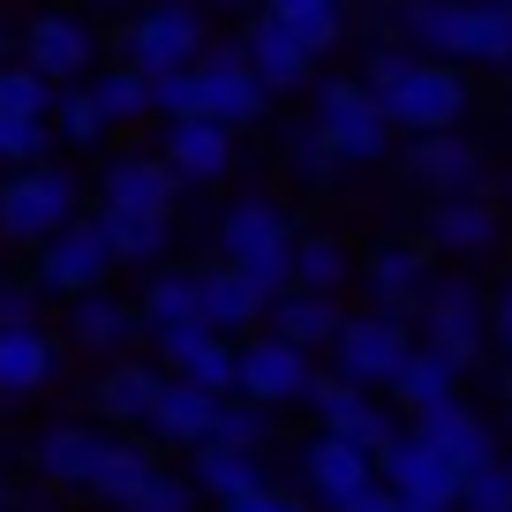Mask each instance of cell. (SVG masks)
<instances>
[{
	"mask_svg": "<svg viewBox=\"0 0 512 512\" xmlns=\"http://www.w3.org/2000/svg\"><path fill=\"white\" fill-rule=\"evenodd\" d=\"M362 83L384 98L392 128H407V136H422V128H460L467 98H475V83L460 76V61H445V53H415V46L369 53Z\"/></svg>",
	"mask_w": 512,
	"mask_h": 512,
	"instance_id": "obj_1",
	"label": "cell"
},
{
	"mask_svg": "<svg viewBox=\"0 0 512 512\" xmlns=\"http://www.w3.org/2000/svg\"><path fill=\"white\" fill-rule=\"evenodd\" d=\"M219 256H234L264 294H287L294 287V226H287V211H279L272 196H241V204H226Z\"/></svg>",
	"mask_w": 512,
	"mask_h": 512,
	"instance_id": "obj_2",
	"label": "cell"
},
{
	"mask_svg": "<svg viewBox=\"0 0 512 512\" xmlns=\"http://www.w3.org/2000/svg\"><path fill=\"white\" fill-rule=\"evenodd\" d=\"M76 219V174L68 166H16L0 181V234L8 241H53Z\"/></svg>",
	"mask_w": 512,
	"mask_h": 512,
	"instance_id": "obj_3",
	"label": "cell"
},
{
	"mask_svg": "<svg viewBox=\"0 0 512 512\" xmlns=\"http://www.w3.org/2000/svg\"><path fill=\"white\" fill-rule=\"evenodd\" d=\"M317 128H324V144L339 151V166H369L392 151V113H384V98L369 83H324Z\"/></svg>",
	"mask_w": 512,
	"mask_h": 512,
	"instance_id": "obj_4",
	"label": "cell"
},
{
	"mask_svg": "<svg viewBox=\"0 0 512 512\" xmlns=\"http://www.w3.org/2000/svg\"><path fill=\"white\" fill-rule=\"evenodd\" d=\"M121 61L151 68V76L204 61V16H196L189 0H144V8H136V23L121 31Z\"/></svg>",
	"mask_w": 512,
	"mask_h": 512,
	"instance_id": "obj_5",
	"label": "cell"
},
{
	"mask_svg": "<svg viewBox=\"0 0 512 512\" xmlns=\"http://www.w3.org/2000/svg\"><path fill=\"white\" fill-rule=\"evenodd\" d=\"M113 264H121V256H113L98 211H91V219H68L53 241H38V287H46V294H68V302H76V294H91V287H106Z\"/></svg>",
	"mask_w": 512,
	"mask_h": 512,
	"instance_id": "obj_6",
	"label": "cell"
},
{
	"mask_svg": "<svg viewBox=\"0 0 512 512\" xmlns=\"http://www.w3.org/2000/svg\"><path fill=\"white\" fill-rule=\"evenodd\" d=\"M407 317L400 309H369V317H347L339 324V339H332V369L339 377H354V384H392V369L407 362Z\"/></svg>",
	"mask_w": 512,
	"mask_h": 512,
	"instance_id": "obj_7",
	"label": "cell"
},
{
	"mask_svg": "<svg viewBox=\"0 0 512 512\" xmlns=\"http://www.w3.org/2000/svg\"><path fill=\"white\" fill-rule=\"evenodd\" d=\"M196 83H204V113H211V121H226V128H249L256 113L272 106V83L256 76L249 46H204Z\"/></svg>",
	"mask_w": 512,
	"mask_h": 512,
	"instance_id": "obj_8",
	"label": "cell"
},
{
	"mask_svg": "<svg viewBox=\"0 0 512 512\" xmlns=\"http://www.w3.org/2000/svg\"><path fill=\"white\" fill-rule=\"evenodd\" d=\"M422 339L445 347L452 362H475L482 339H490V302L475 294V279H430V294H422Z\"/></svg>",
	"mask_w": 512,
	"mask_h": 512,
	"instance_id": "obj_9",
	"label": "cell"
},
{
	"mask_svg": "<svg viewBox=\"0 0 512 512\" xmlns=\"http://www.w3.org/2000/svg\"><path fill=\"white\" fill-rule=\"evenodd\" d=\"M309 384H317V362L309 347H294L287 332H264V339H241V384L249 400L264 407H287V400H309Z\"/></svg>",
	"mask_w": 512,
	"mask_h": 512,
	"instance_id": "obj_10",
	"label": "cell"
},
{
	"mask_svg": "<svg viewBox=\"0 0 512 512\" xmlns=\"http://www.w3.org/2000/svg\"><path fill=\"white\" fill-rule=\"evenodd\" d=\"M302 482H309V497H317L324 512H347L354 497H362L369 482H384V475H377V452H369V445H354V437L324 430L317 445L302 452Z\"/></svg>",
	"mask_w": 512,
	"mask_h": 512,
	"instance_id": "obj_11",
	"label": "cell"
},
{
	"mask_svg": "<svg viewBox=\"0 0 512 512\" xmlns=\"http://www.w3.org/2000/svg\"><path fill=\"white\" fill-rule=\"evenodd\" d=\"M377 475L392 482L400 497H422V505H460V467H452L445 452L415 430V422H407V430L377 452Z\"/></svg>",
	"mask_w": 512,
	"mask_h": 512,
	"instance_id": "obj_12",
	"label": "cell"
},
{
	"mask_svg": "<svg viewBox=\"0 0 512 512\" xmlns=\"http://www.w3.org/2000/svg\"><path fill=\"white\" fill-rule=\"evenodd\" d=\"M166 166H174L189 189H211V181L234 174V128L211 121V113H181V121H166Z\"/></svg>",
	"mask_w": 512,
	"mask_h": 512,
	"instance_id": "obj_13",
	"label": "cell"
},
{
	"mask_svg": "<svg viewBox=\"0 0 512 512\" xmlns=\"http://www.w3.org/2000/svg\"><path fill=\"white\" fill-rule=\"evenodd\" d=\"M309 407H317V422L324 430H339V437H354V445H369V452H384L392 437H400V422L384 415L377 400H369V384H354V377H317L309 384Z\"/></svg>",
	"mask_w": 512,
	"mask_h": 512,
	"instance_id": "obj_14",
	"label": "cell"
},
{
	"mask_svg": "<svg viewBox=\"0 0 512 512\" xmlns=\"http://www.w3.org/2000/svg\"><path fill=\"white\" fill-rule=\"evenodd\" d=\"M159 362L174 369V377L204 384V392H234L241 384V347H234V332H219V324H189V332L159 339Z\"/></svg>",
	"mask_w": 512,
	"mask_h": 512,
	"instance_id": "obj_15",
	"label": "cell"
},
{
	"mask_svg": "<svg viewBox=\"0 0 512 512\" xmlns=\"http://www.w3.org/2000/svg\"><path fill=\"white\" fill-rule=\"evenodd\" d=\"M407 174L430 196H460V189H482V151L467 144L460 128H422L407 144Z\"/></svg>",
	"mask_w": 512,
	"mask_h": 512,
	"instance_id": "obj_16",
	"label": "cell"
},
{
	"mask_svg": "<svg viewBox=\"0 0 512 512\" xmlns=\"http://www.w3.org/2000/svg\"><path fill=\"white\" fill-rule=\"evenodd\" d=\"M136 317H144V339L159 347V339L189 332V324H204V272H166V264H151L144 279V302H136Z\"/></svg>",
	"mask_w": 512,
	"mask_h": 512,
	"instance_id": "obj_17",
	"label": "cell"
},
{
	"mask_svg": "<svg viewBox=\"0 0 512 512\" xmlns=\"http://www.w3.org/2000/svg\"><path fill=\"white\" fill-rule=\"evenodd\" d=\"M430 241H437V249H452V256H490L497 241H505V211H497L482 189L437 196V211H430Z\"/></svg>",
	"mask_w": 512,
	"mask_h": 512,
	"instance_id": "obj_18",
	"label": "cell"
},
{
	"mask_svg": "<svg viewBox=\"0 0 512 512\" xmlns=\"http://www.w3.org/2000/svg\"><path fill=\"white\" fill-rule=\"evenodd\" d=\"M98 189H106V204H121V211H174V196L189 189V181L166 166V151H121Z\"/></svg>",
	"mask_w": 512,
	"mask_h": 512,
	"instance_id": "obj_19",
	"label": "cell"
},
{
	"mask_svg": "<svg viewBox=\"0 0 512 512\" xmlns=\"http://www.w3.org/2000/svg\"><path fill=\"white\" fill-rule=\"evenodd\" d=\"M106 445H113V430L53 422V430L31 445V460H38V475H46V482H61V490H91V475H98V460H106Z\"/></svg>",
	"mask_w": 512,
	"mask_h": 512,
	"instance_id": "obj_20",
	"label": "cell"
},
{
	"mask_svg": "<svg viewBox=\"0 0 512 512\" xmlns=\"http://www.w3.org/2000/svg\"><path fill=\"white\" fill-rule=\"evenodd\" d=\"M23 61H31V68H46L53 83H76V76H91L98 46H91V31H83L76 16L46 8V16H38L31 31H23Z\"/></svg>",
	"mask_w": 512,
	"mask_h": 512,
	"instance_id": "obj_21",
	"label": "cell"
},
{
	"mask_svg": "<svg viewBox=\"0 0 512 512\" xmlns=\"http://www.w3.org/2000/svg\"><path fill=\"white\" fill-rule=\"evenodd\" d=\"M407 422H415V430L430 437V445L445 452L460 475H467V467H482V460H497V452H490V422H482L460 392H452V400H437V407H422V415H407Z\"/></svg>",
	"mask_w": 512,
	"mask_h": 512,
	"instance_id": "obj_22",
	"label": "cell"
},
{
	"mask_svg": "<svg viewBox=\"0 0 512 512\" xmlns=\"http://www.w3.org/2000/svg\"><path fill=\"white\" fill-rule=\"evenodd\" d=\"M362 279H369V294H377V309H422V294H430V249H415V241H377Z\"/></svg>",
	"mask_w": 512,
	"mask_h": 512,
	"instance_id": "obj_23",
	"label": "cell"
},
{
	"mask_svg": "<svg viewBox=\"0 0 512 512\" xmlns=\"http://www.w3.org/2000/svg\"><path fill=\"white\" fill-rule=\"evenodd\" d=\"M53 377H61V347L38 324H8L0 332V400H31Z\"/></svg>",
	"mask_w": 512,
	"mask_h": 512,
	"instance_id": "obj_24",
	"label": "cell"
},
{
	"mask_svg": "<svg viewBox=\"0 0 512 512\" xmlns=\"http://www.w3.org/2000/svg\"><path fill=\"white\" fill-rule=\"evenodd\" d=\"M241 46H249L256 76L272 83V91H294V83H309V68H317V46H309L294 23H279V16H256Z\"/></svg>",
	"mask_w": 512,
	"mask_h": 512,
	"instance_id": "obj_25",
	"label": "cell"
},
{
	"mask_svg": "<svg viewBox=\"0 0 512 512\" xmlns=\"http://www.w3.org/2000/svg\"><path fill=\"white\" fill-rule=\"evenodd\" d=\"M166 377H174V369H151V362H113L106 377H98V415H106L113 430H151V407H159Z\"/></svg>",
	"mask_w": 512,
	"mask_h": 512,
	"instance_id": "obj_26",
	"label": "cell"
},
{
	"mask_svg": "<svg viewBox=\"0 0 512 512\" xmlns=\"http://www.w3.org/2000/svg\"><path fill=\"white\" fill-rule=\"evenodd\" d=\"M256 317H272V294L256 287L249 272H241L234 256H219V264H211L204 272V324H219V332H249Z\"/></svg>",
	"mask_w": 512,
	"mask_h": 512,
	"instance_id": "obj_27",
	"label": "cell"
},
{
	"mask_svg": "<svg viewBox=\"0 0 512 512\" xmlns=\"http://www.w3.org/2000/svg\"><path fill=\"white\" fill-rule=\"evenodd\" d=\"M219 400L226 392H204V384H189V377H166L159 407H151V437H159V445H204L211 422H219Z\"/></svg>",
	"mask_w": 512,
	"mask_h": 512,
	"instance_id": "obj_28",
	"label": "cell"
},
{
	"mask_svg": "<svg viewBox=\"0 0 512 512\" xmlns=\"http://www.w3.org/2000/svg\"><path fill=\"white\" fill-rule=\"evenodd\" d=\"M460 369H467V362H452L445 347H430V339H422V347H407V362L392 369V384H384V392H392L407 415H422V407H437V400H452V392H460Z\"/></svg>",
	"mask_w": 512,
	"mask_h": 512,
	"instance_id": "obj_29",
	"label": "cell"
},
{
	"mask_svg": "<svg viewBox=\"0 0 512 512\" xmlns=\"http://www.w3.org/2000/svg\"><path fill=\"white\" fill-rule=\"evenodd\" d=\"M452 61L512 68V0H460V38H452Z\"/></svg>",
	"mask_w": 512,
	"mask_h": 512,
	"instance_id": "obj_30",
	"label": "cell"
},
{
	"mask_svg": "<svg viewBox=\"0 0 512 512\" xmlns=\"http://www.w3.org/2000/svg\"><path fill=\"white\" fill-rule=\"evenodd\" d=\"M136 332H144L136 302H113L106 287L76 294V309H68V339H76V347H91V354H121Z\"/></svg>",
	"mask_w": 512,
	"mask_h": 512,
	"instance_id": "obj_31",
	"label": "cell"
},
{
	"mask_svg": "<svg viewBox=\"0 0 512 512\" xmlns=\"http://www.w3.org/2000/svg\"><path fill=\"white\" fill-rule=\"evenodd\" d=\"M339 324H347V309H339L324 287H287V294H272V332H287L294 347H309V354L332 347Z\"/></svg>",
	"mask_w": 512,
	"mask_h": 512,
	"instance_id": "obj_32",
	"label": "cell"
},
{
	"mask_svg": "<svg viewBox=\"0 0 512 512\" xmlns=\"http://www.w3.org/2000/svg\"><path fill=\"white\" fill-rule=\"evenodd\" d=\"M98 226H106L113 256L121 264H159L166 241H174V211H121V204H98Z\"/></svg>",
	"mask_w": 512,
	"mask_h": 512,
	"instance_id": "obj_33",
	"label": "cell"
},
{
	"mask_svg": "<svg viewBox=\"0 0 512 512\" xmlns=\"http://www.w3.org/2000/svg\"><path fill=\"white\" fill-rule=\"evenodd\" d=\"M189 475H196V490L219 497V505H226V497H249L256 482H272V475H264V460H256V452H241V445H196V467H189Z\"/></svg>",
	"mask_w": 512,
	"mask_h": 512,
	"instance_id": "obj_34",
	"label": "cell"
},
{
	"mask_svg": "<svg viewBox=\"0 0 512 512\" xmlns=\"http://www.w3.org/2000/svg\"><path fill=\"white\" fill-rule=\"evenodd\" d=\"M159 475V460H151L136 437H121L113 430V445H106V460H98V475H91V497H106V505H128V497L144 490V482Z\"/></svg>",
	"mask_w": 512,
	"mask_h": 512,
	"instance_id": "obj_35",
	"label": "cell"
},
{
	"mask_svg": "<svg viewBox=\"0 0 512 512\" xmlns=\"http://www.w3.org/2000/svg\"><path fill=\"white\" fill-rule=\"evenodd\" d=\"M91 98L106 106V121H113V128L144 121V113H151V68H136V61L98 68V76H91Z\"/></svg>",
	"mask_w": 512,
	"mask_h": 512,
	"instance_id": "obj_36",
	"label": "cell"
},
{
	"mask_svg": "<svg viewBox=\"0 0 512 512\" xmlns=\"http://www.w3.org/2000/svg\"><path fill=\"white\" fill-rule=\"evenodd\" d=\"M347 279H354L347 241H332V234H294V287H324V294H339Z\"/></svg>",
	"mask_w": 512,
	"mask_h": 512,
	"instance_id": "obj_37",
	"label": "cell"
},
{
	"mask_svg": "<svg viewBox=\"0 0 512 512\" xmlns=\"http://www.w3.org/2000/svg\"><path fill=\"white\" fill-rule=\"evenodd\" d=\"M106 128H113V121H106V106L91 98V83H61V91H53V136H61V144L91 151Z\"/></svg>",
	"mask_w": 512,
	"mask_h": 512,
	"instance_id": "obj_38",
	"label": "cell"
},
{
	"mask_svg": "<svg viewBox=\"0 0 512 512\" xmlns=\"http://www.w3.org/2000/svg\"><path fill=\"white\" fill-rule=\"evenodd\" d=\"M264 16L294 23L317 53H332L339 38H347V8H339V0H264Z\"/></svg>",
	"mask_w": 512,
	"mask_h": 512,
	"instance_id": "obj_39",
	"label": "cell"
},
{
	"mask_svg": "<svg viewBox=\"0 0 512 512\" xmlns=\"http://www.w3.org/2000/svg\"><path fill=\"white\" fill-rule=\"evenodd\" d=\"M272 407L264 400H249V392H226L219 400V422H211V437L204 445H241V452H264V437H272Z\"/></svg>",
	"mask_w": 512,
	"mask_h": 512,
	"instance_id": "obj_40",
	"label": "cell"
},
{
	"mask_svg": "<svg viewBox=\"0 0 512 512\" xmlns=\"http://www.w3.org/2000/svg\"><path fill=\"white\" fill-rule=\"evenodd\" d=\"M53 91L61 83L31 61H0V113H31V121H53Z\"/></svg>",
	"mask_w": 512,
	"mask_h": 512,
	"instance_id": "obj_41",
	"label": "cell"
},
{
	"mask_svg": "<svg viewBox=\"0 0 512 512\" xmlns=\"http://www.w3.org/2000/svg\"><path fill=\"white\" fill-rule=\"evenodd\" d=\"M460 512H512V467L505 460H482L460 475Z\"/></svg>",
	"mask_w": 512,
	"mask_h": 512,
	"instance_id": "obj_42",
	"label": "cell"
},
{
	"mask_svg": "<svg viewBox=\"0 0 512 512\" xmlns=\"http://www.w3.org/2000/svg\"><path fill=\"white\" fill-rule=\"evenodd\" d=\"M53 144V128L31 121V113H0V166H38Z\"/></svg>",
	"mask_w": 512,
	"mask_h": 512,
	"instance_id": "obj_43",
	"label": "cell"
},
{
	"mask_svg": "<svg viewBox=\"0 0 512 512\" xmlns=\"http://www.w3.org/2000/svg\"><path fill=\"white\" fill-rule=\"evenodd\" d=\"M196 497H204V490H196V475H166V467H159V475L128 497L121 512H196Z\"/></svg>",
	"mask_w": 512,
	"mask_h": 512,
	"instance_id": "obj_44",
	"label": "cell"
},
{
	"mask_svg": "<svg viewBox=\"0 0 512 512\" xmlns=\"http://www.w3.org/2000/svg\"><path fill=\"white\" fill-rule=\"evenodd\" d=\"M151 113H166V121H181V113H204L196 61H189V68H166V76H151Z\"/></svg>",
	"mask_w": 512,
	"mask_h": 512,
	"instance_id": "obj_45",
	"label": "cell"
},
{
	"mask_svg": "<svg viewBox=\"0 0 512 512\" xmlns=\"http://www.w3.org/2000/svg\"><path fill=\"white\" fill-rule=\"evenodd\" d=\"M287 159H294V166H302V174H309V181H324V174H332V166H339V151H332V144H324V128H317V121H309V128H302V136H287Z\"/></svg>",
	"mask_w": 512,
	"mask_h": 512,
	"instance_id": "obj_46",
	"label": "cell"
},
{
	"mask_svg": "<svg viewBox=\"0 0 512 512\" xmlns=\"http://www.w3.org/2000/svg\"><path fill=\"white\" fill-rule=\"evenodd\" d=\"M219 512H309V497H294V490H279V482H256L249 497H226Z\"/></svg>",
	"mask_w": 512,
	"mask_h": 512,
	"instance_id": "obj_47",
	"label": "cell"
},
{
	"mask_svg": "<svg viewBox=\"0 0 512 512\" xmlns=\"http://www.w3.org/2000/svg\"><path fill=\"white\" fill-rule=\"evenodd\" d=\"M8 324H38V287L0 279V332H8Z\"/></svg>",
	"mask_w": 512,
	"mask_h": 512,
	"instance_id": "obj_48",
	"label": "cell"
},
{
	"mask_svg": "<svg viewBox=\"0 0 512 512\" xmlns=\"http://www.w3.org/2000/svg\"><path fill=\"white\" fill-rule=\"evenodd\" d=\"M400 505H407V497H400V490H392V482H369V490H362V497H354V505H347V512H400Z\"/></svg>",
	"mask_w": 512,
	"mask_h": 512,
	"instance_id": "obj_49",
	"label": "cell"
},
{
	"mask_svg": "<svg viewBox=\"0 0 512 512\" xmlns=\"http://www.w3.org/2000/svg\"><path fill=\"white\" fill-rule=\"evenodd\" d=\"M490 339L512 354V287H497V302H490Z\"/></svg>",
	"mask_w": 512,
	"mask_h": 512,
	"instance_id": "obj_50",
	"label": "cell"
},
{
	"mask_svg": "<svg viewBox=\"0 0 512 512\" xmlns=\"http://www.w3.org/2000/svg\"><path fill=\"white\" fill-rule=\"evenodd\" d=\"M400 512H460V505H422V497H407V505Z\"/></svg>",
	"mask_w": 512,
	"mask_h": 512,
	"instance_id": "obj_51",
	"label": "cell"
},
{
	"mask_svg": "<svg viewBox=\"0 0 512 512\" xmlns=\"http://www.w3.org/2000/svg\"><path fill=\"white\" fill-rule=\"evenodd\" d=\"M8 46H16V31H8V23H0V61H8Z\"/></svg>",
	"mask_w": 512,
	"mask_h": 512,
	"instance_id": "obj_52",
	"label": "cell"
},
{
	"mask_svg": "<svg viewBox=\"0 0 512 512\" xmlns=\"http://www.w3.org/2000/svg\"><path fill=\"white\" fill-rule=\"evenodd\" d=\"M8 505H16V490H8V475H0V512H8Z\"/></svg>",
	"mask_w": 512,
	"mask_h": 512,
	"instance_id": "obj_53",
	"label": "cell"
},
{
	"mask_svg": "<svg viewBox=\"0 0 512 512\" xmlns=\"http://www.w3.org/2000/svg\"><path fill=\"white\" fill-rule=\"evenodd\" d=\"M211 8H249V0H211Z\"/></svg>",
	"mask_w": 512,
	"mask_h": 512,
	"instance_id": "obj_54",
	"label": "cell"
},
{
	"mask_svg": "<svg viewBox=\"0 0 512 512\" xmlns=\"http://www.w3.org/2000/svg\"><path fill=\"white\" fill-rule=\"evenodd\" d=\"M136 8H144V0H136Z\"/></svg>",
	"mask_w": 512,
	"mask_h": 512,
	"instance_id": "obj_55",
	"label": "cell"
}]
</instances>
